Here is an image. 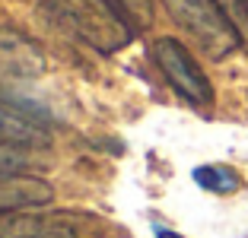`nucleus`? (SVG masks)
Segmentation results:
<instances>
[{
  "instance_id": "obj_6",
  "label": "nucleus",
  "mask_w": 248,
  "mask_h": 238,
  "mask_svg": "<svg viewBox=\"0 0 248 238\" xmlns=\"http://www.w3.org/2000/svg\"><path fill=\"white\" fill-rule=\"evenodd\" d=\"M0 143L16 149H42L51 143V127L42 118H32L29 111L0 102Z\"/></svg>"
},
{
  "instance_id": "obj_2",
  "label": "nucleus",
  "mask_w": 248,
  "mask_h": 238,
  "mask_svg": "<svg viewBox=\"0 0 248 238\" xmlns=\"http://www.w3.org/2000/svg\"><path fill=\"white\" fill-rule=\"evenodd\" d=\"M169 16L194 38L210 58H226L242 45V35L219 10L217 0H162Z\"/></svg>"
},
{
  "instance_id": "obj_12",
  "label": "nucleus",
  "mask_w": 248,
  "mask_h": 238,
  "mask_svg": "<svg viewBox=\"0 0 248 238\" xmlns=\"http://www.w3.org/2000/svg\"><path fill=\"white\" fill-rule=\"evenodd\" d=\"M159 238H182L178 232H169V229H159Z\"/></svg>"
},
{
  "instance_id": "obj_5",
  "label": "nucleus",
  "mask_w": 248,
  "mask_h": 238,
  "mask_svg": "<svg viewBox=\"0 0 248 238\" xmlns=\"http://www.w3.org/2000/svg\"><path fill=\"white\" fill-rule=\"evenodd\" d=\"M51 200L54 184L48 178L22 172V168H0V216L48 207Z\"/></svg>"
},
{
  "instance_id": "obj_10",
  "label": "nucleus",
  "mask_w": 248,
  "mask_h": 238,
  "mask_svg": "<svg viewBox=\"0 0 248 238\" xmlns=\"http://www.w3.org/2000/svg\"><path fill=\"white\" fill-rule=\"evenodd\" d=\"M217 3H219V10L229 16V22L235 26L242 42H248V3L245 0H217Z\"/></svg>"
},
{
  "instance_id": "obj_1",
  "label": "nucleus",
  "mask_w": 248,
  "mask_h": 238,
  "mask_svg": "<svg viewBox=\"0 0 248 238\" xmlns=\"http://www.w3.org/2000/svg\"><path fill=\"white\" fill-rule=\"evenodd\" d=\"M45 10L73 38L86 42L102 54L121 51L137 35V29L111 0H45Z\"/></svg>"
},
{
  "instance_id": "obj_8",
  "label": "nucleus",
  "mask_w": 248,
  "mask_h": 238,
  "mask_svg": "<svg viewBox=\"0 0 248 238\" xmlns=\"http://www.w3.org/2000/svg\"><path fill=\"white\" fill-rule=\"evenodd\" d=\"M194 181L201 184V188L213 191V194H232V191L242 184V178L229 165H201L194 172Z\"/></svg>"
},
{
  "instance_id": "obj_7",
  "label": "nucleus",
  "mask_w": 248,
  "mask_h": 238,
  "mask_svg": "<svg viewBox=\"0 0 248 238\" xmlns=\"http://www.w3.org/2000/svg\"><path fill=\"white\" fill-rule=\"evenodd\" d=\"M42 70V54L32 42L16 32H0V73L3 76H32Z\"/></svg>"
},
{
  "instance_id": "obj_9",
  "label": "nucleus",
  "mask_w": 248,
  "mask_h": 238,
  "mask_svg": "<svg viewBox=\"0 0 248 238\" xmlns=\"http://www.w3.org/2000/svg\"><path fill=\"white\" fill-rule=\"evenodd\" d=\"M111 3L127 16V22H131L137 32L153 22V0H111Z\"/></svg>"
},
{
  "instance_id": "obj_4",
  "label": "nucleus",
  "mask_w": 248,
  "mask_h": 238,
  "mask_svg": "<svg viewBox=\"0 0 248 238\" xmlns=\"http://www.w3.org/2000/svg\"><path fill=\"white\" fill-rule=\"evenodd\" d=\"M153 60L162 70V76L169 79V86L175 89L185 102L201 105V108L213 102V86H210V79H207V73L201 70L194 54L178 38H159L153 45Z\"/></svg>"
},
{
  "instance_id": "obj_13",
  "label": "nucleus",
  "mask_w": 248,
  "mask_h": 238,
  "mask_svg": "<svg viewBox=\"0 0 248 238\" xmlns=\"http://www.w3.org/2000/svg\"><path fill=\"white\" fill-rule=\"evenodd\" d=\"M245 3H248V0H245Z\"/></svg>"
},
{
  "instance_id": "obj_3",
  "label": "nucleus",
  "mask_w": 248,
  "mask_h": 238,
  "mask_svg": "<svg viewBox=\"0 0 248 238\" xmlns=\"http://www.w3.org/2000/svg\"><path fill=\"white\" fill-rule=\"evenodd\" d=\"M0 238H99V225L89 213L26 209V213L0 216Z\"/></svg>"
},
{
  "instance_id": "obj_11",
  "label": "nucleus",
  "mask_w": 248,
  "mask_h": 238,
  "mask_svg": "<svg viewBox=\"0 0 248 238\" xmlns=\"http://www.w3.org/2000/svg\"><path fill=\"white\" fill-rule=\"evenodd\" d=\"M22 165H26V152L0 143V168H22Z\"/></svg>"
}]
</instances>
